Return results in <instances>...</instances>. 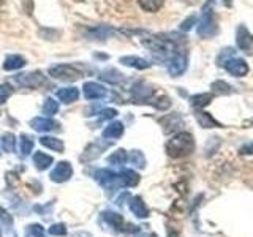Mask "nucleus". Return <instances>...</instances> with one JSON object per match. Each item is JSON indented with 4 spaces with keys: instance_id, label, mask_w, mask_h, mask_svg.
Segmentation results:
<instances>
[{
    "instance_id": "obj_3",
    "label": "nucleus",
    "mask_w": 253,
    "mask_h": 237,
    "mask_svg": "<svg viewBox=\"0 0 253 237\" xmlns=\"http://www.w3.org/2000/svg\"><path fill=\"white\" fill-rule=\"evenodd\" d=\"M217 32H218V27H217L215 16H213V11L209 8V5H206L201 14L200 24H198V35L201 38H212Z\"/></svg>"
},
{
    "instance_id": "obj_33",
    "label": "nucleus",
    "mask_w": 253,
    "mask_h": 237,
    "mask_svg": "<svg viewBox=\"0 0 253 237\" xmlns=\"http://www.w3.org/2000/svg\"><path fill=\"white\" fill-rule=\"evenodd\" d=\"M49 234L51 236H67V228L63 223H59V225H52L49 228Z\"/></svg>"
},
{
    "instance_id": "obj_4",
    "label": "nucleus",
    "mask_w": 253,
    "mask_h": 237,
    "mask_svg": "<svg viewBox=\"0 0 253 237\" xmlns=\"http://www.w3.org/2000/svg\"><path fill=\"white\" fill-rule=\"evenodd\" d=\"M49 76H52L57 81H78L79 78L83 76V73L79 70H76L75 67L67 65V63H62V65H55L49 68Z\"/></svg>"
},
{
    "instance_id": "obj_15",
    "label": "nucleus",
    "mask_w": 253,
    "mask_h": 237,
    "mask_svg": "<svg viewBox=\"0 0 253 237\" xmlns=\"http://www.w3.org/2000/svg\"><path fill=\"white\" fill-rule=\"evenodd\" d=\"M130 210L134 213V217H138V218H147L149 217L147 205L144 204V201H142L139 196L130 198Z\"/></svg>"
},
{
    "instance_id": "obj_40",
    "label": "nucleus",
    "mask_w": 253,
    "mask_h": 237,
    "mask_svg": "<svg viewBox=\"0 0 253 237\" xmlns=\"http://www.w3.org/2000/svg\"><path fill=\"white\" fill-rule=\"evenodd\" d=\"M0 237H2V233H0Z\"/></svg>"
},
{
    "instance_id": "obj_37",
    "label": "nucleus",
    "mask_w": 253,
    "mask_h": 237,
    "mask_svg": "<svg viewBox=\"0 0 253 237\" xmlns=\"http://www.w3.org/2000/svg\"><path fill=\"white\" fill-rule=\"evenodd\" d=\"M138 237H158V236L154 234V233H149V234H139Z\"/></svg>"
},
{
    "instance_id": "obj_10",
    "label": "nucleus",
    "mask_w": 253,
    "mask_h": 237,
    "mask_svg": "<svg viewBox=\"0 0 253 237\" xmlns=\"http://www.w3.org/2000/svg\"><path fill=\"white\" fill-rule=\"evenodd\" d=\"M152 95L154 89L144 82H139L133 87V103H150Z\"/></svg>"
},
{
    "instance_id": "obj_31",
    "label": "nucleus",
    "mask_w": 253,
    "mask_h": 237,
    "mask_svg": "<svg viewBox=\"0 0 253 237\" xmlns=\"http://www.w3.org/2000/svg\"><path fill=\"white\" fill-rule=\"evenodd\" d=\"M11 93H13V89L10 84L0 85V105H3V103L11 97Z\"/></svg>"
},
{
    "instance_id": "obj_18",
    "label": "nucleus",
    "mask_w": 253,
    "mask_h": 237,
    "mask_svg": "<svg viewBox=\"0 0 253 237\" xmlns=\"http://www.w3.org/2000/svg\"><path fill=\"white\" fill-rule=\"evenodd\" d=\"M124 134V125L122 122H113L103 130V136L108 139H117Z\"/></svg>"
},
{
    "instance_id": "obj_11",
    "label": "nucleus",
    "mask_w": 253,
    "mask_h": 237,
    "mask_svg": "<svg viewBox=\"0 0 253 237\" xmlns=\"http://www.w3.org/2000/svg\"><path fill=\"white\" fill-rule=\"evenodd\" d=\"M83 92L87 100H100L103 97H106L108 93L106 87L97 82H85L83 87Z\"/></svg>"
},
{
    "instance_id": "obj_25",
    "label": "nucleus",
    "mask_w": 253,
    "mask_h": 237,
    "mask_svg": "<svg viewBox=\"0 0 253 237\" xmlns=\"http://www.w3.org/2000/svg\"><path fill=\"white\" fill-rule=\"evenodd\" d=\"M126 161H128V155H126V152H125V150H122V149L116 150L113 155L108 157V163L114 164V166H122Z\"/></svg>"
},
{
    "instance_id": "obj_23",
    "label": "nucleus",
    "mask_w": 253,
    "mask_h": 237,
    "mask_svg": "<svg viewBox=\"0 0 253 237\" xmlns=\"http://www.w3.org/2000/svg\"><path fill=\"white\" fill-rule=\"evenodd\" d=\"M34 139H32L30 136H27V134H21L19 138V150H21V155L22 157H27L30 155V152L34 150Z\"/></svg>"
},
{
    "instance_id": "obj_9",
    "label": "nucleus",
    "mask_w": 253,
    "mask_h": 237,
    "mask_svg": "<svg viewBox=\"0 0 253 237\" xmlns=\"http://www.w3.org/2000/svg\"><path fill=\"white\" fill-rule=\"evenodd\" d=\"M71 176H73V168H71V164L68 161H60L49 174L51 180L52 182H59V184H62V182H67Z\"/></svg>"
},
{
    "instance_id": "obj_16",
    "label": "nucleus",
    "mask_w": 253,
    "mask_h": 237,
    "mask_svg": "<svg viewBox=\"0 0 253 237\" xmlns=\"http://www.w3.org/2000/svg\"><path fill=\"white\" fill-rule=\"evenodd\" d=\"M121 63L125 67L136 68V70H146L150 67V63L146 59L136 57V55H125V57H121Z\"/></svg>"
},
{
    "instance_id": "obj_19",
    "label": "nucleus",
    "mask_w": 253,
    "mask_h": 237,
    "mask_svg": "<svg viewBox=\"0 0 253 237\" xmlns=\"http://www.w3.org/2000/svg\"><path fill=\"white\" fill-rule=\"evenodd\" d=\"M34 164H35L37 169L44 171V169H47L52 164V157L46 155L44 152H35L34 154Z\"/></svg>"
},
{
    "instance_id": "obj_34",
    "label": "nucleus",
    "mask_w": 253,
    "mask_h": 237,
    "mask_svg": "<svg viewBox=\"0 0 253 237\" xmlns=\"http://www.w3.org/2000/svg\"><path fill=\"white\" fill-rule=\"evenodd\" d=\"M195 22H196V16H190V18H187L184 22L180 24V30H190L193 26H195Z\"/></svg>"
},
{
    "instance_id": "obj_5",
    "label": "nucleus",
    "mask_w": 253,
    "mask_h": 237,
    "mask_svg": "<svg viewBox=\"0 0 253 237\" xmlns=\"http://www.w3.org/2000/svg\"><path fill=\"white\" fill-rule=\"evenodd\" d=\"M236 44L242 52L253 54V35L244 24H241L236 30Z\"/></svg>"
},
{
    "instance_id": "obj_21",
    "label": "nucleus",
    "mask_w": 253,
    "mask_h": 237,
    "mask_svg": "<svg viewBox=\"0 0 253 237\" xmlns=\"http://www.w3.org/2000/svg\"><path fill=\"white\" fill-rule=\"evenodd\" d=\"M26 65V59L21 57V55H8L5 59L3 63V70L6 71H14V70H19Z\"/></svg>"
},
{
    "instance_id": "obj_12",
    "label": "nucleus",
    "mask_w": 253,
    "mask_h": 237,
    "mask_svg": "<svg viewBox=\"0 0 253 237\" xmlns=\"http://www.w3.org/2000/svg\"><path fill=\"white\" fill-rule=\"evenodd\" d=\"M32 128L40 131V133H49V131H54L59 128V123L52 120V118H47V117H35L34 120L30 122Z\"/></svg>"
},
{
    "instance_id": "obj_27",
    "label": "nucleus",
    "mask_w": 253,
    "mask_h": 237,
    "mask_svg": "<svg viewBox=\"0 0 253 237\" xmlns=\"http://www.w3.org/2000/svg\"><path fill=\"white\" fill-rule=\"evenodd\" d=\"M14 146H16V138H14V134H13V133H6V134H3V138H2V149L5 150V152H8V154L14 152Z\"/></svg>"
},
{
    "instance_id": "obj_8",
    "label": "nucleus",
    "mask_w": 253,
    "mask_h": 237,
    "mask_svg": "<svg viewBox=\"0 0 253 237\" xmlns=\"http://www.w3.org/2000/svg\"><path fill=\"white\" fill-rule=\"evenodd\" d=\"M223 68L228 71L229 75L234 76V78H244L245 75L249 73V65H247V62H245L244 59H239V57H231L229 59Z\"/></svg>"
},
{
    "instance_id": "obj_14",
    "label": "nucleus",
    "mask_w": 253,
    "mask_h": 237,
    "mask_svg": "<svg viewBox=\"0 0 253 237\" xmlns=\"http://www.w3.org/2000/svg\"><path fill=\"white\" fill-rule=\"evenodd\" d=\"M106 147H109V142H103V141H95V142H92V144L85 149V152H84V155L81 157V160H84V161H90V160H93V158H97L103 150H105Z\"/></svg>"
},
{
    "instance_id": "obj_39",
    "label": "nucleus",
    "mask_w": 253,
    "mask_h": 237,
    "mask_svg": "<svg viewBox=\"0 0 253 237\" xmlns=\"http://www.w3.org/2000/svg\"><path fill=\"white\" fill-rule=\"evenodd\" d=\"M2 2H3V0H0V5H2Z\"/></svg>"
},
{
    "instance_id": "obj_26",
    "label": "nucleus",
    "mask_w": 253,
    "mask_h": 237,
    "mask_svg": "<svg viewBox=\"0 0 253 237\" xmlns=\"http://www.w3.org/2000/svg\"><path fill=\"white\" fill-rule=\"evenodd\" d=\"M138 2H139V6L144 11L155 13V11H158L163 6L165 0H138Z\"/></svg>"
},
{
    "instance_id": "obj_24",
    "label": "nucleus",
    "mask_w": 253,
    "mask_h": 237,
    "mask_svg": "<svg viewBox=\"0 0 253 237\" xmlns=\"http://www.w3.org/2000/svg\"><path fill=\"white\" fill-rule=\"evenodd\" d=\"M213 98L212 93H198V95H193L192 98H190V101H192V105L198 109H201L204 106H208L211 100Z\"/></svg>"
},
{
    "instance_id": "obj_1",
    "label": "nucleus",
    "mask_w": 253,
    "mask_h": 237,
    "mask_svg": "<svg viewBox=\"0 0 253 237\" xmlns=\"http://www.w3.org/2000/svg\"><path fill=\"white\" fill-rule=\"evenodd\" d=\"M95 180H98V184L103 188L109 190V192H116L122 187H134L139 182V176L133 169H122L121 172L98 169L95 172Z\"/></svg>"
},
{
    "instance_id": "obj_20",
    "label": "nucleus",
    "mask_w": 253,
    "mask_h": 237,
    "mask_svg": "<svg viewBox=\"0 0 253 237\" xmlns=\"http://www.w3.org/2000/svg\"><path fill=\"white\" fill-rule=\"evenodd\" d=\"M79 97V92L76 87H65V89L57 90V98L63 103H73Z\"/></svg>"
},
{
    "instance_id": "obj_2",
    "label": "nucleus",
    "mask_w": 253,
    "mask_h": 237,
    "mask_svg": "<svg viewBox=\"0 0 253 237\" xmlns=\"http://www.w3.org/2000/svg\"><path fill=\"white\" fill-rule=\"evenodd\" d=\"M193 149H195L193 136L187 131H182L168 141V144H166V154L171 158H184L192 154Z\"/></svg>"
},
{
    "instance_id": "obj_38",
    "label": "nucleus",
    "mask_w": 253,
    "mask_h": 237,
    "mask_svg": "<svg viewBox=\"0 0 253 237\" xmlns=\"http://www.w3.org/2000/svg\"><path fill=\"white\" fill-rule=\"evenodd\" d=\"M223 5L225 6H231L233 5V0H223Z\"/></svg>"
},
{
    "instance_id": "obj_36",
    "label": "nucleus",
    "mask_w": 253,
    "mask_h": 237,
    "mask_svg": "<svg viewBox=\"0 0 253 237\" xmlns=\"http://www.w3.org/2000/svg\"><path fill=\"white\" fill-rule=\"evenodd\" d=\"M239 154H242V155H253V141L247 142V144H244L239 149Z\"/></svg>"
},
{
    "instance_id": "obj_6",
    "label": "nucleus",
    "mask_w": 253,
    "mask_h": 237,
    "mask_svg": "<svg viewBox=\"0 0 253 237\" xmlns=\"http://www.w3.org/2000/svg\"><path fill=\"white\" fill-rule=\"evenodd\" d=\"M187 65H188L187 54L185 52H174V55H171V59L168 62V73L174 78H177L185 73Z\"/></svg>"
},
{
    "instance_id": "obj_32",
    "label": "nucleus",
    "mask_w": 253,
    "mask_h": 237,
    "mask_svg": "<svg viewBox=\"0 0 253 237\" xmlns=\"http://www.w3.org/2000/svg\"><path fill=\"white\" fill-rule=\"evenodd\" d=\"M29 233L32 237H46L44 228L42 225H30L29 226Z\"/></svg>"
},
{
    "instance_id": "obj_13",
    "label": "nucleus",
    "mask_w": 253,
    "mask_h": 237,
    "mask_svg": "<svg viewBox=\"0 0 253 237\" xmlns=\"http://www.w3.org/2000/svg\"><path fill=\"white\" fill-rule=\"evenodd\" d=\"M103 221H106V225L109 228H113L114 231H124V218L121 213L113 212V210H106L101 213Z\"/></svg>"
},
{
    "instance_id": "obj_30",
    "label": "nucleus",
    "mask_w": 253,
    "mask_h": 237,
    "mask_svg": "<svg viewBox=\"0 0 253 237\" xmlns=\"http://www.w3.org/2000/svg\"><path fill=\"white\" fill-rule=\"evenodd\" d=\"M128 160L134 166H138V168H144V166H146V158H144V155L139 152V150H133L131 155L128 157Z\"/></svg>"
},
{
    "instance_id": "obj_29",
    "label": "nucleus",
    "mask_w": 253,
    "mask_h": 237,
    "mask_svg": "<svg viewBox=\"0 0 253 237\" xmlns=\"http://www.w3.org/2000/svg\"><path fill=\"white\" fill-rule=\"evenodd\" d=\"M231 57H234V49H233V47H225V49L218 54V57H217V65H218V67H223L225 63H226L229 59H231Z\"/></svg>"
},
{
    "instance_id": "obj_7",
    "label": "nucleus",
    "mask_w": 253,
    "mask_h": 237,
    "mask_svg": "<svg viewBox=\"0 0 253 237\" xmlns=\"http://www.w3.org/2000/svg\"><path fill=\"white\" fill-rule=\"evenodd\" d=\"M14 82L22 87H29V89H37V87L43 85L46 82V76H43L42 71H35V73H26L14 76Z\"/></svg>"
},
{
    "instance_id": "obj_28",
    "label": "nucleus",
    "mask_w": 253,
    "mask_h": 237,
    "mask_svg": "<svg viewBox=\"0 0 253 237\" xmlns=\"http://www.w3.org/2000/svg\"><path fill=\"white\" fill-rule=\"evenodd\" d=\"M59 111V103L54 98H46L43 105V114L46 116H54Z\"/></svg>"
},
{
    "instance_id": "obj_22",
    "label": "nucleus",
    "mask_w": 253,
    "mask_h": 237,
    "mask_svg": "<svg viewBox=\"0 0 253 237\" xmlns=\"http://www.w3.org/2000/svg\"><path fill=\"white\" fill-rule=\"evenodd\" d=\"M40 144L44 146L46 149L55 150V152H62L63 150V142L59 138H52V136H43L40 138Z\"/></svg>"
},
{
    "instance_id": "obj_17",
    "label": "nucleus",
    "mask_w": 253,
    "mask_h": 237,
    "mask_svg": "<svg viewBox=\"0 0 253 237\" xmlns=\"http://www.w3.org/2000/svg\"><path fill=\"white\" fill-rule=\"evenodd\" d=\"M195 116H196L198 123H200L203 128H213V126H220V128H221V123H218L211 114L204 113V111H201V109H198Z\"/></svg>"
},
{
    "instance_id": "obj_35",
    "label": "nucleus",
    "mask_w": 253,
    "mask_h": 237,
    "mask_svg": "<svg viewBox=\"0 0 253 237\" xmlns=\"http://www.w3.org/2000/svg\"><path fill=\"white\" fill-rule=\"evenodd\" d=\"M100 120H108V118H113L117 116V111L116 109H105V111H101L100 113Z\"/></svg>"
}]
</instances>
